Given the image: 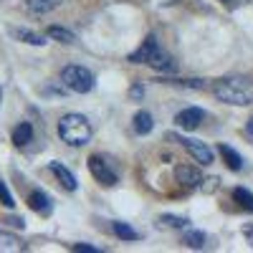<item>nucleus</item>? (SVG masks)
<instances>
[{
	"instance_id": "20",
	"label": "nucleus",
	"mask_w": 253,
	"mask_h": 253,
	"mask_svg": "<svg viewBox=\"0 0 253 253\" xmlns=\"http://www.w3.org/2000/svg\"><path fill=\"white\" fill-rule=\"evenodd\" d=\"M185 246H190V248H205V236L200 233V230H187V233H185Z\"/></svg>"
},
{
	"instance_id": "10",
	"label": "nucleus",
	"mask_w": 253,
	"mask_h": 253,
	"mask_svg": "<svg viewBox=\"0 0 253 253\" xmlns=\"http://www.w3.org/2000/svg\"><path fill=\"white\" fill-rule=\"evenodd\" d=\"M48 170L56 175V180L63 185V187H66L69 190V193H74V190L79 187V182H76V177H74V172L71 170H66V167H63L61 162H51L48 165Z\"/></svg>"
},
{
	"instance_id": "19",
	"label": "nucleus",
	"mask_w": 253,
	"mask_h": 253,
	"mask_svg": "<svg viewBox=\"0 0 253 253\" xmlns=\"http://www.w3.org/2000/svg\"><path fill=\"white\" fill-rule=\"evenodd\" d=\"M46 36H48V38H56V41H61V43H74V41H76V36H74L71 31L61 28V26H51V28L46 31Z\"/></svg>"
},
{
	"instance_id": "4",
	"label": "nucleus",
	"mask_w": 253,
	"mask_h": 253,
	"mask_svg": "<svg viewBox=\"0 0 253 253\" xmlns=\"http://www.w3.org/2000/svg\"><path fill=\"white\" fill-rule=\"evenodd\" d=\"M61 84L74 94H89L96 81H94V74L86 66H76L74 63V66H66L61 71Z\"/></svg>"
},
{
	"instance_id": "27",
	"label": "nucleus",
	"mask_w": 253,
	"mask_h": 253,
	"mask_svg": "<svg viewBox=\"0 0 253 253\" xmlns=\"http://www.w3.org/2000/svg\"><path fill=\"white\" fill-rule=\"evenodd\" d=\"M0 101H3V91H0Z\"/></svg>"
},
{
	"instance_id": "24",
	"label": "nucleus",
	"mask_w": 253,
	"mask_h": 253,
	"mask_svg": "<svg viewBox=\"0 0 253 253\" xmlns=\"http://www.w3.org/2000/svg\"><path fill=\"white\" fill-rule=\"evenodd\" d=\"M74 251H86V253H99V248H94V246H84V243H76V246H74Z\"/></svg>"
},
{
	"instance_id": "15",
	"label": "nucleus",
	"mask_w": 253,
	"mask_h": 253,
	"mask_svg": "<svg viewBox=\"0 0 253 253\" xmlns=\"http://www.w3.org/2000/svg\"><path fill=\"white\" fill-rule=\"evenodd\" d=\"M132 124H134V132H137V134H150V132H152V126H155V119H152L150 112H144V109H142V112L134 114Z\"/></svg>"
},
{
	"instance_id": "25",
	"label": "nucleus",
	"mask_w": 253,
	"mask_h": 253,
	"mask_svg": "<svg viewBox=\"0 0 253 253\" xmlns=\"http://www.w3.org/2000/svg\"><path fill=\"white\" fill-rule=\"evenodd\" d=\"M132 96H134V99H137V101H139V99H142V96H144V89H142V86H139V84H137V86H132Z\"/></svg>"
},
{
	"instance_id": "18",
	"label": "nucleus",
	"mask_w": 253,
	"mask_h": 253,
	"mask_svg": "<svg viewBox=\"0 0 253 253\" xmlns=\"http://www.w3.org/2000/svg\"><path fill=\"white\" fill-rule=\"evenodd\" d=\"M233 200H236L243 210L253 213V193H251V190H246V187H236V190H233Z\"/></svg>"
},
{
	"instance_id": "11",
	"label": "nucleus",
	"mask_w": 253,
	"mask_h": 253,
	"mask_svg": "<svg viewBox=\"0 0 253 253\" xmlns=\"http://www.w3.org/2000/svg\"><path fill=\"white\" fill-rule=\"evenodd\" d=\"M218 152L223 157V162L228 165V170H233V172H241L243 170V157L233 150V147H228V144H220L218 147Z\"/></svg>"
},
{
	"instance_id": "21",
	"label": "nucleus",
	"mask_w": 253,
	"mask_h": 253,
	"mask_svg": "<svg viewBox=\"0 0 253 253\" xmlns=\"http://www.w3.org/2000/svg\"><path fill=\"white\" fill-rule=\"evenodd\" d=\"M160 223H162V225H170V228H185V225H187V220L180 218V215H162Z\"/></svg>"
},
{
	"instance_id": "2",
	"label": "nucleus",
	"mask_w": 253,
	"mask_h": 253,
	"mask_svg": "<svg viewBox=\"0 0 253 253\" xmlns=\"http://www.w3.org/2000/svg\"><path fill=\"white\" fill-rule=\"evenodd\" d=\"M91 122L84 114H66L58 122V137L69 147H84L91 139Z\"/></svg>"
},
{
	"instance_id": "5",
	"label": "nucleus",
	"mask_w": 253,
	"mask_h": 253,
	"mask_svg": "<svg viewBox=\"0 0 253 253\" xmlns=\"http://www.w3.org/2000/svg\"><path fill=\"white\" fill-rule=\"evenodd\" d=\"M167 139L180 142L185 150L193 155V160L200 162V165H210V162H213V150H210L205 142H200V139H190V137H180V134H167Z\"/></svg>"
},
{
	"instance_id": "23",
	"label": "nucleus",
	"mask_w": 253,
	"mask_h": 253,
	"mask_svg": "<svg viewBox=\"0 0 253 253\" xmlns=\"http://www.w3.org/2000/svg\"><path fill=\"white\" fill-rule=\"evenodd\" d=\"M218 177H210V180H203L200 187H203V193H213V190H218Z\"/></svg>"
},
{
	"instance_id": "1",
	"label": "nucleus",
	"mask_w": 253,
	"mask_h": 253,
	"mask_svg": "<svg viewBox=\"0 0 253 253\" xmlns=\"http://www.w3.org/2000/svg\"><path fill=\"white\" fill-rule=\"evenodd\" d=\"M213 96L230 107L253 104V81L248 76H223L213 84Z\"/></svg>"
},
{
	"instance_id": "6",
	"label": "nucleus",
	"mask_w": 253,
	"mask_h": 253,
	"mask_svg": "<svg viewBox=\"0 0 253 253\" xmlns=\"http://www.w3.org/2000/svg\"><path fill=\"white\" fill-rule=\"evenodd\" d=\"M89 170H91V175H94L96 182L107 185V187L117 185V175H114V170H112V167L104 162L99 155H91V157H89Z\"/></svg>"
},
{
	"instance_id": "7",
	"label": "nucleus",
	"mask_w": 253,
	"mask_h": 253,
	"mask_svg": "<svg viewBox=\"0 0 253 253\" xmlns=\"http://www.w3.org/2000/svg\"><path fill=\"white\" fill-rule=\"evenodd\" d=\"M203 119H205V112H203V109H198V107H187V109L177 112L175 124L180 126V129L193 132V129H198V126H200V122H203Z\"/></svg>"
},
{
	"instance_id": "16",
	"label": "nucleus",
	"mask_w": 253,
	"mask_h": 253,
	"mask_svg": "<svg viewBox=\"0 0 253 253\" xmlns=\"http://www.w3.org/2000/svg\"><path fill=\"white\" fill-rule=\"evenodd\" d=\"M13 36H15L18 41H23V43H28V46H43V43H46V36L33 33V31H26V28H13Z\"/></svg>"
},
{
	"instance_id": "22",
	"label": "nucleus",
	"mask_w": 253,
	"mask_h": 253,
	"mask_svg": "<svg viewBox=\"0 0 253 253\" xmlns=\"http://www.w3.org/2000/svg\"><path fill=\"white\" fill-rule=\"evenodd\" d=\"M0 203H3L5 208H13V195H10V190L5 187V182H0Z\"/></svg>"
},
{
	"instance_id": "13",
	"label": "nucleus",
	"mask_w": 253,
	"mask_h": 253,
	"mask_svg": "<svg viewBox=\"0 0 253 253\" xmlns=\"http://www.w3.org/2000/svg\"><path fill=\"white\" fill-rule=\"evenodd\" d=\"M26 251L23 241L13 233H5V230H0V253H20Z\"/></svg>"
},
{
	"instance_id": "17",
	"label": "nucleus",
	"mask_w": 253,
	"mask_h": 253,
	"mask_svg": "<svg viewBox=\"0 0 253 253\" xmlns=\"http://www.w3.org/2000/svg\"><path fill=\"white\" fill-rule=\"evenodd\" d=\"M112 230H114V236L122 238V241H139V233L132 225H126V223H112Z\"/></svg>"
},
{
	"instance_id": "28",
	"label": "nucleus",
	"mask_w": 253,
	"mask_h": 253,
	"mask_svg": "<svg viewBox=\"0 0 253 253\" xmlns=\"http://www.w3.org/2000/svg\"><path fill=\"white\" fill-rule=\"evenodd\" d=\"M225 3H228V0H225Z\"/></svg>"
},
{
	"instance_id": "3",
	"label": "nucleus",
	"mask_w": 253,
	"mask_h": 253,
	"mask_svg": "<svg viewBox=\"0 0 253 253\" xmlns=\"http://www.w3.org/2000/svg\"><path fill=\"white\" fill-rule=\"evenodd\" d=\"M129 61H132V63H147V66H152L155 71H172V69H175L172 58L160 48V43H157L155 36L147 38L144 43L129 56Z\"/></svg>"
},
{
	"instance_id": "26",
	"label": "nucleus",
	"mask_w": 253,
	"mask_h": 253,
	"mask_svg": "<svg viewBox=\"0 0 253 253\" xmlns=\"http://www.w3.org/2000/svg\"><path fill=\"white\" fill-rule=\"evenodd\" d=\"M243 233H246V238H248V243L253 246V225H251V228H246V230H243Z\"/></svg>"
},
{
	"instance_id": "8",
	"label": "nucleus",
	"mask_w": 253,
	"mask_h": 253,
	"mask_svg": "<svg viewBox=\"0 0 253 253\" xmlns=\"http://www.w3.org/2000/svg\"><path fill=\"white\" fill-rule=\"evenodd\" d=\"M175 180H177L182 187H200L203 172L198 170L195 165H177V167H175Z\"/></svg>"
},
{
	"instance_id": "14",
	"label": "nucleus",
	"mask_w": 253,
	"mask_h": 253,
	"mask_svg": "<svg viewBox=\"0 0 253 253\" xmlns=\"http://www.w3.org/2000/svg\"><path fill=\"white\" fill-rule=\"evenodd\" d=\"M28 142H33V126H31V122H20L13 129V144L15 147H26Z\"/></svg>"
},
{
	"instance_id": "12",
	"label": "nucleus",
	"mask_w": 253,
	"mask_h": 253,
	"mask_svg": "<svg viewBox=\"0 0 253 253\" xmlns=\"http://www.w3.org/2000/svg\"><path fill=\"white\" fill-rule=\"evenodd\" d=\"M61 5V0H26V13L31 15H46Z\"/></svg>"
},
{
	"instance_id": "9",
	"label": "nucleus",
	"mask_w": 253,
	"mask_h": 253,
	"mask_svg": "<svg viewBox=\"0 0 253 253\" xmlns=\"http://www.w3.org/2000/svg\"><path fill=\"white\" fill-rule=\"evenodd\" d=\"M28 208L38 215H51V210H53L51 198L43 193V190H33V193L28 195Z\"/></svg>"
}]
</instances>
